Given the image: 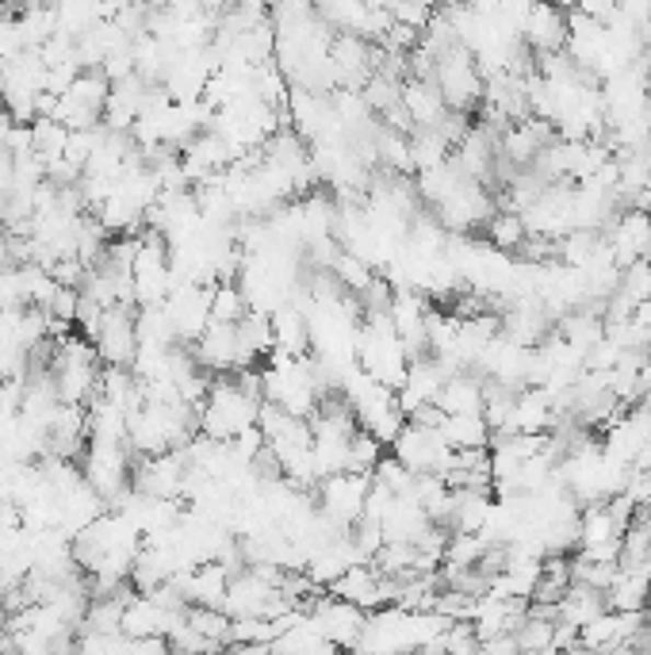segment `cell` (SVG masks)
Returning a JSON list of instances; mask_svg holds the SVG:
<instances>
[{
  "label": "cell",
  "instance_id": "1",
  "mask_svg": "<svg viewBox=\"0 0 651 655\" xmlns=\"http://www.w3.org/2000/svg\"><path fill=\"white\" fill-rule=\"evenodd\" d=\"M261 372L242 369L235 376L222 372L219 380H212L204 407H199V433L215 437V441H230L250 426H258L261 415Z\"/></svg>",
  "mask_w": 651,
  "mask_h": 655
},
{
  "label": "cell",
  "instance_id": "2",
  "mask_svg": "<svg viewBox=\"0 0 651 655\" xmlns=\"http://www.w3.org/2000/svg\"><path fill=\"white\" fill-rule=\"evenodd\" d=\"M130 444L127 441H100V437H89V449L81 456V472L92 487L104 495V502L119 506L130 490Z\"/></svg>",
  "mask_w": 651,
  "mask_h": 655
},
{
  "label": "cell",
  "instance_id": "3",
  "mask_svg": "<svg viewBox=\"0 0 651 655\" xmlns=\"http://www.w3.org/2000/svg\"><path fill=\"white\" fill-rule=\"evenodd\" d=\"M410 472H433V475H448L456 464V449L441 437V426H422L410 422L395 433V441L387 444Z\"/></svg>",
  "mask_w": 651,
  "mask_h": 655
},
{
  "label": "cell",
  "instance_id": "4",
  "mask_svg": "<svg viewBox=\"0 0 651 655\" xmlns=\"http://www.w3.org/2000/svg\"><path fill=\"white\" fill-rule=\"evenodd\" d=\"M437 215V223L445 226L448 234H471V230H483V223L499 212V200H494V189L483 181H471L464 177L437 207H430Z\"/></svg>",
  "mask_w": 651,
  "mask_h": 655
},
{
  "label": "cell",
  "instance_id": "5",
  "mask_svg": "<svg viewBox=\"0 0 651 655\" xmlns=\"http://www.w3.org/2000/svg\"><path fill=\"white\" fill-rule=\"evenodd\" d=\"M222 610H227L230 618H281L284 610H292V602L276 583H269L265 575H258L253 567H242V572L230 579Z\"/></svg>",
  "mask_w": 651,
  "mask_h": 655
},
{
  "label": "cell",
  "instance_id": "6",
  "mask_svg": "<svg viewBox=\"0 0 651 655\" xmlns=\"http://www.w3.org/2000/svg\"><path fill=\"white\" fill-rule=\"evenodd\" d=\"M372 487V472H333L315 487V502L330 521H338L341 529H353L364 513V498Z\"/></svg>",
  "mask_w": 651,
  "mask_h": 655
},
{
  "label": "cell",
  "instance_id": "7",
  "mask_svg": "<svg viewBox=\"0 0 651 655\" xmlns=\"http://www.w3.org/2000/svg\"><path fill=\"white\" fill-rule=\"evenodd\" d=\"M307 613H311L315 629H319L333 648H356L364 621H368V613H364L361 606L345 602V598L330 595V590H326V595H315L311 602H307Z\"/></svg>",
  "mask_w": 651,
  "mask_h": 655
},
{
  "label": "cell",
  "instance_id": "8",
  "mask_svg": "<svg viewBox=\"0 0 651 655\" xmlns=\"http://www.w3.org/2000/svg\"><path fill=\"white\" fill-rule=\"evenodd\" d=\"M184 475H189L184 449H165L153 452V456H138V467L130 472V487L153 498H184Z\"/></svg>",
  "mask_w": 651,
  "mask_h": 655
},
{
  "label": "cell",
  "instance_id": "9",
  "mask_svg": "<svg viewBox=\"0 0 651 655\" xmlns=\"http://www.w3.org/2000/svg\"><path fill=\"white\" fill-rule=\"evenodd\" d=\"M192 357L204 364L207 372H242V369H258L250 353L238 346V326L235 323H207V330L192 341Z\"/></svg>",
  "mask_w": 651,
  "mask_h": 655
},
{
  "label": "cell",
  "instance_id": "10",
  "mask_svg": "<svg viewBox=\"0 0 651 655\" xmlns=\"http://www.w3.org/2000/svg\"><path fill=\"white\" fill-rule=\"evenodd\" d=\"M135 307L127 303H115V307H104V318H100V330L92 338L100 361L104 364H127L135 361L138 353V326H135Z\"/></svg>",
  "mask_w": 651,
  "mask_h": 655
},
{
  "label": "cell",
  "instance_id": "11",
  "mask_svg": "<svg viewBox=\"0 0 651 655\" xmlns=\"http://www.w3.org/2000/svg\"><path fill=\"white\" fill-rule=\"evenodd\" d=\"M230 579H235V572L227 564H219V560H199V564L173 575V583L189 598V606H222L227 602Z\"/></svg>",
  "mask_w": 651,
  "mask_h": 655
},
{
  "label": "cell",
  "instance_id": "12",
  "mask_svg": "<svg viewBox=\"0 0 651 655\" xmlns=\"http://www.w3.org/2000/svg\"><path fill=\"white\" fill-rule=\"evenodd\" d=\"M445 364L433 361V357H414L407 369V380L399 384V392H395V399H399L402 415H414L418 407H425V403H437V392L441 384H445Z\"/></svg>",
  "mask_w": 651,
  "mask_h": 655
},
{
  "label": "cell",
  "instance_id": "13",
  "mask_svg": "<svg viewBox=\"0 0 651 655\" xmlns=\"http://www.w3.org/2000/svg\"><path fill=\"white\" fill-rule=\"evenodd\" d=\"M483 403H487V380L476 369L448 372L437 392V407L445 415H483Z\"/></svg>",
  "mask_w": 651,
  "mask_h": 655
},
{
  "label": "cell",
  "instance_id": "14",
  "mask_svg": "<svg viewBox=\"0 0 651 655\" xmlns=\"http://www.w3.org/2000/svg\"><path fill=\"white\" fill-rule=\"evenodd\" d=\"M273 338L276 349L288 357H307L315 349V330H311V315L299 307L296 300L284 303L273 310Z\"/></svg>",
  "mask_w": 651,
  "mask_h": 655
},
{
  "label": "cell",
  "instance_id": "15",
  "mask_svg": "<svg viewBox=\"0 0 651 655\" xmlns=\"http://www.w3.org/2000/svg\"><path fill=\"white\" fill-rule=\"evenodd\" d=\"M402 108H407L414 127H441L448 115L445 97H441L430 77H407L402 81Z\"/></svg>",
  "mask_w": 651,
  "mask_h": 655
},
{
  "label": "cell",
  "instance_id": "16",
  "mask_svg": "<svg viewBox=\"0 0 651 655\" xmlns=\"http://www.w3.org/2000/svg\"><path fill=\"white\" fill-rule=\"evenodd\" d=\"M648 602H651V575L644 567L621 564V572L606 587V606L609 610H648Z\"/></svg>",
  "mask_w": 651,
  "mask_h": 655
},
{
  "label": "cell",
  "instance_id": "17",
  "mask_svg": "<svg viewBox=\"0 0 651 655\" xmlns=\"http://www.w3.org/2000/svg\"><path fill=\"white\" fill-rule=\"evenodd\" d=\"M441 437H445L456 452H464V449H491L494 433L483 415H445L441 418Z\"/></svg>",
  "mask_w": 651,
  "mask_h": 655
},
{
  "label": "cell",
  "instance_id": "18",
  "mask_svg": "<svg viewBox=\"0 0 651 655\" xmlns=\"http://www.w3.org/2000/svg\"><path fill=\"white\" fill-rule=\"evenodd\" d=\"M525 234H529V230H525V218L517 212H510V207H499V212L483 223L487 246L502 249V253H517V249H522V241H525Z\"/></svg>",
  "mask_w": 651,
  "mask_h": 655
},
{
  "label": "cell",
  "instance_id": "19",
  "mask_svg": "<svg viewBox=\"0 0 651 655\" xmlns=\"http://www.w3.org/2000/svg\"><path fill=\"white\" fill-rule=\"evenodd\" d=\"M238 346L245 349V353L253 357V361H265L269 353L276 349V338H273V315H265V310H250V315L238 323Z\"/></svg>",
  "mask_w": 651,
  "mask_h": 655
},
{
  "label": "cell",
  "instance_id": "20",
  "mask_svg": "<svg viewBox=\"0 0 651 655\" xmlns=\"http://www.w3.org/2000/svg\"><path fill=\"white\" fill-rule=\"evenodd\" d=\"M66 138H69V127L61 120H54V115H38V120L31 123V150L43 158V166L61 161V154H66Z\"/></svg>",
  "mask_w": 651,
  "mask_h": 655
},
{
  "label": "cell",
  "instance_id": "21",
  "mask_svg": "<svg viewBox=\"0 0 651 655\" xmlns=\"http://www.w3.org/2000/svg\"><path fill=\"white\" fill-rule=\"evenodd\" d=\"M250 315V300H245L238 280H215L212 284V323H242Z\"/></svg>",
  "mask_w": 651,
  "mask_h": 655
},
{
  "label": "cell",
  "instance_id": "22",
  "mask_svg": "<svg viewBox=\"0 0 651 655\" xmlns=\"http://www.w3.org/2000/svg\"><path fill=\"white\" fill-rule=\"evenodd\" d=\"M189 625L196 629V633H204L207 641H215L219 648H227L230 644V629H235V618H230L222 606H189Z\"/></svg>",
  "mask_w": 651,
  "mask_h": 655
},
{
  "label": "cell",
  "instance_id": "23",
  "mask_svg": "<svg viewBox=\"0 0 651 655\" xmlns=\"http://www.w3.org/2000/svg\"><path fill=\"white\" fill-rule=\"evenodd\" d=\"M517 652H556V618L533 613L517 625Z\"/></svg>",
  "mask_w": 651,
  "mask_h": 655
},
{
  "label": "cell",
  "instance_id": "24",
  "mask_svg": "<svg viewBox=\"0 0 651 655\" xmlns=\"http://www.w3.org/2000/svg\"><path fill=\"white\" fill-rule=\"evenodd\" d=\"M384 452H387V444L379 441L376 433H368V430L356 426L353 441H349V472H372V467L384 460Z\"/></svg>",
  "mask_w": 651,
  "mask_h": 655
},
{
  "label": "cell",
  "instance_id": "25",
  "mask_svg": "<svg viewBox=\"0 0 651 655\" xmlns=\"http://www.w3.org/2000/svg\"><path fill=\"white\" fill-rule=\"evenodd\" d=\"M12 173H15V154L8 150L4 143H0V196L12 189Z\"/></svg>",
  "mask_w": 651,
  "mask_h": 655
},
{
  "label": "cell",
  "instance_id": "26",
  "mask_svg": "<svg viewBox=\"0 0 651 655\" xmlns=\"http://www.w3.org/2000/svg\"><path fill=\"white\" fill-rule=\"evenodd\" d=\"M640 384H644V395H651V349L644 353V361H640Z\"/></svg>",
  "mask_w": 651,
  "mask_h": 655
},
{
  "label": "cell",
  "instance_id": "27",
  "mask_svg": "<svg viewBox=\"0 0 651 655\" xmlns=\"http://www.w3.org/2000/svg\"><path fill=\"white\" fill-rule=\"evenodd\" d=\"M269 4H273V0H269Z\"/></svg>",
  "mask_w": 651,
  "mask_h": 655
}]
</instances>
